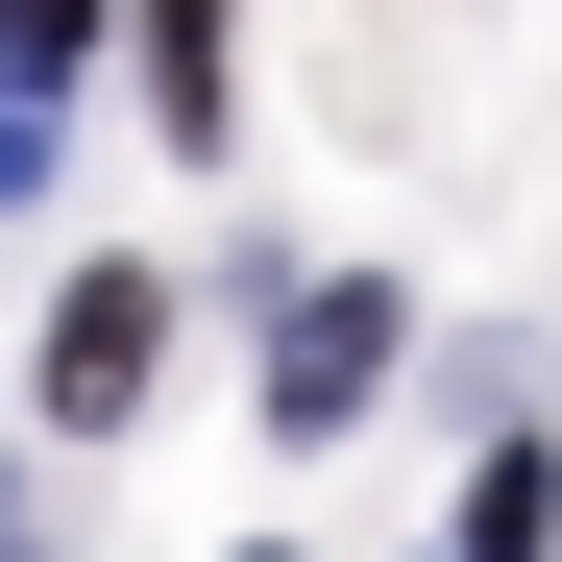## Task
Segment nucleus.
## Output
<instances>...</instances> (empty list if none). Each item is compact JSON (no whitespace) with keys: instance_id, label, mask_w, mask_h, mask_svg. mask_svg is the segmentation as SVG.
<instances>
[{"instance_id":"1","label":"nucleus","mask_w":562,"mask_h":562,"mask_svg":"<svg viewBox=\"0 0 562 562\" xmlns=\"http://www.w3.org/2000/svg\"><path fill=\"white\" fill-rule=\"evenodd\" d=\"M392 342H416V294H392V269H318V294L269 318V440H342L367 392H392Z\"/></svg>"},{"instance_id":"2","label":"nucleus","mask_w":562,"mask_h":562,"mask_svg":"<svg viewBox=\"0 0 562 562\" xmlns=\"http://www.w3.org/2000/svg\"><path fill=\"white\" fill-rule=\"evenodd\" d=\"M147 367H171V269H74L49 294V440H123Z\"/></svg>"},{"instance_id":"6","label":"nucleus","mask_w":562,"mask_h":562,"mask_svg":"<svg viewBox=\"0 0 562 562\" xmlns=\"http://www.w3.org/2000/svg\"><path fill=\"white\" fill-rule=\"evenodd\" d=\"M25 196H49V99L0 74V221H25Z\"/></svg>"},{"instance_id":"5","label":"nucleus","mask_w":562,"mask_h":562,"mask_svg":"<svg viewBox=\"0 0 562 562\" xmlns=\"http://www.w3.org/2000/svg\"><path fill=\"white\" fill-rule=\"evenodd\" d=\"M74 49H99V0H0V74H25V99H49Z\"/></svg>"},{"instance_id":"3","label":"nucleus","mask_w":562,"mask_h":562,"mask_svg":"<svg viewBox=\"0 0 562 562\" xmlns=\"http://www.w3.org/2000/svg\"><path fill=\"white\" fill-rule=\"evenodd\" d=\"M221 99H245V0H147V123L221 147Z\"/></svg>"},{"instance_id":"4","label":"nucleus","mask_w":562,"mask_h":562,"mask_svg":"<svg viewBox=\"0 0 562 562\" xmlns=\"http://www.w3.org/2000/svg\"><path fill=\"white\" fill-rule=\"evenodd\" d=\"M464 562H562V440H490V464H464Z\"/></svg>"},{"instance_id":"7","label":"nucleus","mask_w":562,"mask_h":562,"mask_svg":"<svg viewBox=\"0 0 562 562\" xmlns=\"http://www.w3.org/2000/svg\"><path fill=\"white\" fill-rule=\"evenodd\" d=\"M0 538H25V490H0Z\"/></svg>"}]
</instances>
